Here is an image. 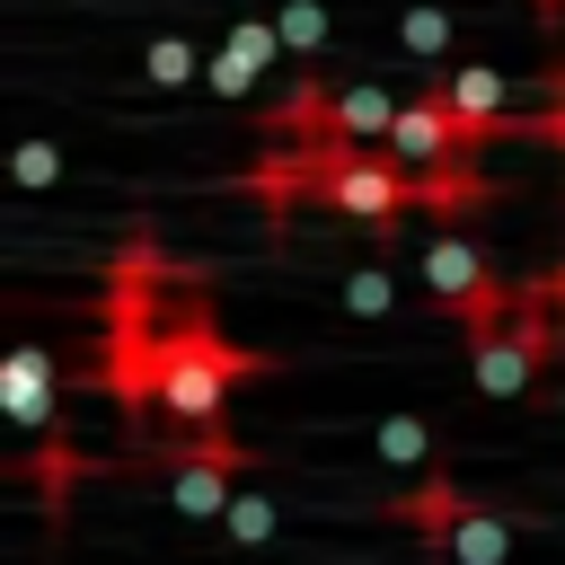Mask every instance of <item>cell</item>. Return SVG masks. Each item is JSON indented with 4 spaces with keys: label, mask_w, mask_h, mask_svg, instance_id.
Segmentation results:
<instances>
[{
    "label": "cell",
    "mask_w": 565,
    "mask_h": 565,
    "mask_svg": "<svg viewBox=\"0 0 565 565\" xmlns=\"http://www.w3.org/2000/svg\"><path fill=\"white\" fill-rule=\"evenodd\" d=\"M530 18H539V26H556V18H565V0H530Z\"/></svg>",
    "instance_id": "obj_23"
},
{
    "label": "cell",
    "mask_w": 565,
    "mask_h": 565,
    "mask_svg": "<svg viewBox=\"0 0 565 565\" xmlns=\"http://www.w3.org/2000/svg\"><path fill=\"white\" fill-rule=\"evenodd\" d=\"M397 44H406L415 62H441V53H450V9H433V0L406 9V18H397Z\"/></svg>",
    "instance_id": "obj_18"
},
{
    "label": "cell",
    "mask_w": 565,
    "mask_h": 565,
    "mask_svg": "<svg viewBox=\"0 0 565 565\" xmlns=\"http://www.w3.org/2000/svg\"><path fill=\"white\" fill-rule=\"evenodd\" d=\"M88 477V450L71 441V424L62 433H44V441H26V459H18V486H35V503H44V521L62 530V512H71V486Z\"/></svg>",
    "instance_id": "obj_8"
},
{
    "label": "cell",
    "mask_w": 565,
    "mask_h": 565,
    "mask_svg": "<svg viewBox=\"0 0 565 565\" xmlns=\"http://www.w3.org/2000/svg\"><path fill=\"white\" fill-rule=\"evenodd\" d=\"M344 309H353V318H388V309H397L388 265H353V274H344Z\"/></svg>",
    "instance_id": "obj_19"
},
{
    "label": "cell",
    "mask_w": 565,
    "mask_h": 565,
    "mask_svg": "<svg viewBox=\"0 0 565 565\" xmlns=\"http://www.w3.org/2000/svg\"><path fill=\"white\" fill-rule=\"evenodd\" d=\"M468 353H477V362H468L477 397H530V388L547 380V371H539V353H530V344H521L512 327H503V335H477Z\"/></svg>",
    "instance_id": "obj_9"
},
{
    "label": "cell",
    "mask_w": 565,
    "mask_h": 565,
    "mask_svg": "<svg viewBox=\"0 0 565 565\" xmlns=\"http://www.w3.org/2000/svg\"><path fill=\"white\" fill-rule=\"evenodd\" d=\"M274 26H282V53H309V62H318V53H327V35H335V18H327L318 0H282V18H274Z\"/></svg>",
    "instance_id": "obj_16"
},
{
    "label": "cell",
    "mask_w": 565,
    "mask_h": 565,
    "mask_svg": "<svg viewBox=\"0 0 565 565\" xmlns=\"http://www.w3.org/2000/svg\"><path fill=\"white\" fill-rule=\"evenodd\" d=\"M221 44H230V53H238L256 79L282 62V26H274V18H230V35H221Z\"/></svg>",
    "instance_id": "obj_17"
},
{
    "label": "cell",
    "mask_w": 565,
    "mask_h": 565,
    "mask_svg": "<svg viewBox=\"0 0 565 565\" xmlns=\"http://www.w3.org/2000/svg\"><path fill=\"white\" fill-rule=\"evenodd\" d=\"M9 177H18L26 194H44V185H62V150H53V141H18V159H9Z\"/></svg>",
    "instance_id": "obj_20"
},
{
    "label": "cell",
    "mask_w": 565,
    "mask_h": 565,
    "mask_svg": "<svg viewBox=\"0 0 565 565\" xmlns=\"http://www.w3.org/2000/svg\"><path fill=\"white\" fill-rule=\"evenodd\" d=\"M397 106H406V97H388V88H353V79H344V88H327V132H335V141H362V150H380V141H388V124H397Z\"/></svg>",
    "instance_id": "obj_10"
},
{
    "label": "cell",
    "mask_w": 565,
    "mask_h": 565,
    "mask_svg": "<svg viewBox=\"0 0 565 565\" xmlns=\"http://www.w3.org/2000/svg\"><path fill=\"white\" fill-rule=\"evenodd\" d=\"M274 530H282V503H274V494H238V503L221 512V539H230V547H265Z\"/></svg>",
    "instance_id": "obj_15"
},
{
    "label": "cell",
    "mask_w": 565,
    "mask_h": 565,
    "mask_svg": "<svg viewBox=\"0 0 565 565\" xmlns=\"http://www.w3.org/2000/svg\"><path fill=\"white\" fill-rule=\"evenodd\" d=\"M380 150H388L406 177H415V168H450V159H477V141L459 132V115H450L433 88L397 106V124H388V141H380Z\"/></svg>",
    "instance_id": "obj_4"
},
{
    "label": "cell",
    "mask_w": 565,
    "mask_h": 565,
    "mask_svg": "<svg viewBox=\"0 0 565 565\" xmlns=\"http://www.w3.org/2000/svg\"><path fill=\"white\" fill-rule=\"evenodd\" d=\"M547 406H556V424H565V388H556V397H547Z\"/></svg>",
    "instance_id": "obj_24"
},
{
    "label": "cell",
    "mask_w": 565,
    "mask_h": 565,
    "mask_svg": "<svg viewBox=\"0 0 565 565\" xmlns=\"http://www.w3.org/2000/svg\"><path fill=\"white\" fill-rule=\"evenodd\" d=\"M503 556H512V521H503V512H486V503L441 539V565H503Z\"/></svg>",
    "instance_id": "obj_11"
},
{
    "label": "cell",
    "mask_w": 565,
    "mask_h": 565,
    "mask_svg": "<svg viewBox=\"0 0 565 565\" xmlns=\"http://www.w3.org/2000/svg\"><path fill=\"white\" fill-rule=\"evenodd\" d=\"M274 353L221 335V309L212 291H185L177 318H168V371H159V415L177 433H203V424H230V388L238 380H265Z\"/></svg>",
    "instance_id": "obj_2"
},
{
    "label": "cell",
    "mask_w": 565,
    "mask_h": 565,
    "mask_svg": "<svg viewBox=\"0 0 565 565\" xmlns=\"http://www.w3.org/2000/svg\"><path fill=\"white\" fill-rule=\"evenodd\" d=\"M539 79H547V106H539V115H512L503 141H547V150H565V62H547Z\"/></svg>",
    "instance_id": "obj_14"
},
{
    "label": "cell",
    "mask_w": 565,
    "mask_h": 565,
    "mask_svg": "<svg viewBox=\"0 0 565 565\" xmlns=\"http://www.w3.org/2000/svg\"><path fill=\"white\" fill-rule=\"evenodd\" d=\"M433 97L459 115V132H468L477 150L503 141V124H512V115H503V71H494V62H450V71L433 79Z\"/></svg>",
    "instance_id": "obj_5"
},
{
    "label": "cell",
    "mask_w": 565,
    "mask_h": 565,
    "mask_svg": "<svg viewBox=\"0 0 565 565\" xmlns=\"http://www.w3.org/2000/svg\"><path fill=\"white\" fill-rule=\"evenodd\" d=\"M371 450H380L388 468H433V424H424V415H380Z\"/></svg>",
    "instance_id": "obj_13"
},
{
    "label": "cell",
    "mask_w": 565,
    "mask_h": 565,
    "mask_svg": "<svg viewBox=\"0 0 565 565\" xmlns=\"http://www.w3.org/2000/svg\"><path fill=\"white\" fill-rule=\"evenodd\" d=\"M159 238L132 230L106 265V327H97V388L115 397L124 424H150L159 415V371H168V318H159Z\"/></svg>",
    "instance_id": "obj_1"
},
{
    "label": "cell",
    "mask_w": 565,
    "mask_h": 565,
    "mask_svg": "<svg viewBox=\"0 0 565 565\" xmlns=\"http://www.w3.org/2000/svg\"><path fill=\"white\" fill-rule=\"evenodd\" d=\"M530 291H539V300H547V318H556V335H565V256H556V265H547V274H539V282H530Z\"/></svg>",
    "instance_id": "obj_22"
},
{
    "label": "cell",
    "mask_w": 565,
    "mask_h": 565,
    "mask_svg": "<svg viewBox=\"0 0 565 565\" xmlns=\"http://www.w3.org/2000/svg\"><path fill=\"white\" fill-rule=\"evenodd\" d=\"M203 62H212V53H203L194 35H150V44H141V79H150V88H185V79H203Z\"/></svg>",
    "instance_id": "obj_12"
},
{
    "label": "cell",
    "mask_w": 565,
    "mask_h": 565,
    "mask_svg": "<svg viewBox=\"0 0 565 565\" xmlns=\"http://www.w3.org/2000/svg\"><path fill=\"white\" fill-rule=\"evenodd\" d=\"M0 406H9V424H18L26 441L62 433V362H53L44 344H9V353H0Z\"/></svg>",
    "instance_id": "obj_3"
},
{
    "label": "cell",
    "mask_w": 565,
    "mask_h": 565,
    "mask_svg": "<svg viewBox=\"0 0 565 565\" xmlns=\"http://www.w3.org/2000/svg\"><path fill=\"white\" fill-rule=\"evenodd\" d=\"M486 282H494V256H486L468 230H433V238H424V291H433L441 309H459V300L486 291Z\"/></svg>",
    "instance_id": "obj_7"
},
{
    "label": "cell",
    "mask_w": 565,
    "mask_h": 565,
    "mask_svg": "<svg viewBox=\"0 0 565 565\" xmlns=\"http://www.w3.org/2000/svg\"><path fill=\"white\" fill-rule=\"evenodd\" d=\"M380 512H388L397 530H415L424 547H441V539H450V530H459V521L477 512V494H459V486H450L441 468H424V477H415L406 494H380Z\"/></svg>",
    "instance_id": "obj_6"
},
{
    "label": "cell",
    "mask_w": 565,
    "mask_h": 565,
    "mask_svg": "<svg viewBox=\"0 0 565 565\" xmlns=\"http://www.w3.org/2000/svg\"><path fill=\"white\" fill-rule=\"evenodd\" d=\"M203 79H212V97H247L256 88V71L230 53V44H212V62H203Z\"/></svg>",
    "instance_id": "obj_21"
}]
</instances>
